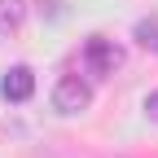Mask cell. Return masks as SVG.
Masks as SVG:
<instances>
[{"mask_svg": "<svg viewBox=\"0 0 158 158\" xmlns=\"http://www.w3.org/2000/svg\"><path fill=\"white\" fill-rule=\"evenodd\" d=\"M53 106L62 114H84L92 106V88L79 75H66V79H57V88H53Z\"/></svg>", "mask_w": 158, "mask_h": 158, "instance_id": "6da1fadb", "label": "cell"}, {"mask_svg": "<svg viewBox=\"0 0 158 158\" xmlns=\"http://www.w3.org/2000/svg\"><path fill=\"white\" fill-rule=\"evenodd\" d=\"M84 62H88V70H92V75H114V66L123 62V57H118L114 40H106V35H92L88 44H84Z\"/></svg>", "mask_w": 158, "mask_h": 158, "instance_id": "7a4b0ae2", "label": "cell"}, {"mask_svg": "<svg viewBox=\"0 0 158 158\" xmlns=\"http://www.w3.org/2000/svg\"><path fill=\"white\" fill-rule=\"evenodd\" d=\"M0 92H5V101H27V97L35 92V70H31V66H13V70H5Z\"/></svg>", "mask_w": 158, "mask_h": 158, "instance_id": "3957f363", "label": "cell"}, {"mask_svg": "<svg viewBox=\"0 0 158 158\" xmlns=\"http://www.w3.org/2000/svg\"><path fill=\"white\" fill-rule=\"evenodd\" d=\"M27 18V0H0V40H9Z\"/></svg>", "mask_w": 158, "mask_h": 158, "instance_id": "277c9868", "label": "cell"}, {"mask_svg": "<svg viewBox=\"0 0 158 158\" xmlns=\"http://www.w3.org/2000/svg\"><path fill=\"white\" fill-rule=\"evenodd\" d=\"M136 40L149 48V53H158V22L149 18V22H136Z\"/></svg>", "mask_w": 158, "mask_h": 158, "instance_id": "5b68a950", "label": "cell"}, {"mask_svg": "<svg viewBox=\"0 0 158 158\" xmlns=\"http://www.w3.org/2000/svg\"><path fill=\"white\" fill-rule=\"evenodd\" d=\"M145 114L158 123V92H149V97H145Z\"/></svg>", "mask_w": 158, "mask_h": 158, "instance_id": "8992f818", "label": "cell"}]
</instances>
